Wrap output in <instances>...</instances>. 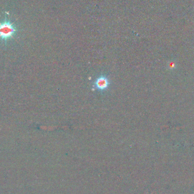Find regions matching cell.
<instances>
[{
    "mask_svg": "<svg viewBox=\"0 0 194 194\" xmlns=\"http://www.w3.org/2000/svg\"><path fill=\"white\" fill-rule=\"evenodd\" d=\"M111 85L110 79L105 75L97 78L93 85V88L99 91L107 90Z\"/></svg>",
    "mask_w": 194,
    "mask_h": 194,
    "instance_id": "7a4b0ae2",
    "label": "cell"
},
{
    "mask_svg": "<svg viewBox=\"0 0 194 194\" xmlns=\"http://www.w3.org/2000/svg\"><path fill=\"white\" fill-rule=\"evenodd\" d=\"M16 32L15 27L10 21L5 20L0 23V38L6 40L13 37Z\"/></svg>",
    "mask_w": 194,
    "mask_h": 194,
    "instance_id": "6da1fadb",
    "label": "cell"
}]
</instances>
